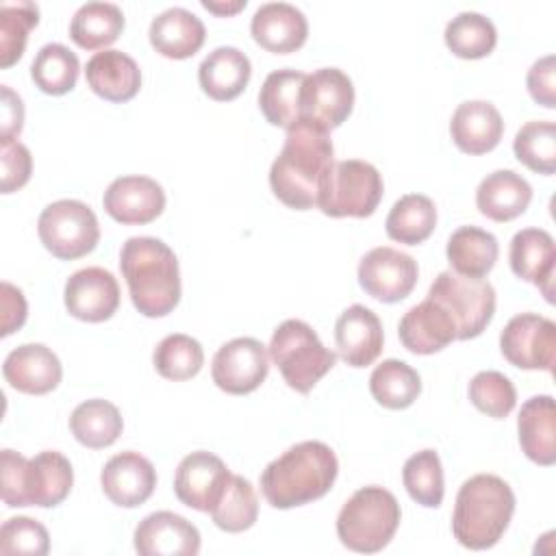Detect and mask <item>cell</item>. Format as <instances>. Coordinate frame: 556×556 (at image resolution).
Returning <instances> with one entry per match:
<instances>
[{"label":"cell","mask_w":556,"mask_h":556,"mask_svg":"<svg viewBox=\"0 0 556 556\" xmlns=\"http://www.w3.org/2000/svg\"><path fill=\"white\" fill-rule=\"evenodd\" d=\"M328 130L298 119L287 128L285 146L269 169L274 195L295 211L317 206L324 182L334 165Z\"/></svg>","instance_id":"obj_1"},{"label":"cell","mask_w":556,"mask_h":556,"mask_svg":"<svg viewBox=\"0 0 556 556\" xmlns=\"http://www.w3.org/2000/svg\"><path fill=\"white\" fill-rule=\"evenodd\" d=\"M339 473V463L330 445L321 441H302L261 473V491L274 508L304 506L324 497Z\"/></svg>","instance_id":"obj_2"},{"label":"cell","mask_w":556,"mask_h":556,"mask_svg":"<svg viewBox=\"0 0 556 556\" xmlns=\"http://www.w3.org/2000/svg\"><path fill=\"white\" fill-rule=\"evenodd\" d=\"M119 269L126 278L132 306L146 317L172 313L180 300L178 258L156 237H130L119 252Z\"/></svg>","instance_id":"obj_3"},{"label":"cell","mask_w":556,"mask_h":556,"mask_svg":"<svg viewBox=\"0 0 556 556\" xmlns=\"http://www.w3.org/2000/svg\"><path fill=\"white\" fill-rule=\"evenodd\" d=\"M515 513V493L500 476L478 473L456 493L452 532L469 549H489L506 532Z\"/></svg>","instance_id":"obj_4"},{"label":"cell","mask_w":556,"mask_h":556,"mask_svg":"<svg viewBox=\"0 0 556 556\" xmlns=\"http://www.w3.org/2000/svg\"><path fill=\"white\" fill-rule=\"evenodd\" d=\"M400 504L395 495L382 486L358 489L339 510L337 536L358 554H376L389 545L400 526Z\"/></svg>","instance_id":"obj_5"},{"label":"cell","mask_w":556,"mask_h":556,"mask_svg":"<svg viewBox=\"0 0 556 556\" xmlns=\"http://www.w3.org/2000/svg\"><path fill=\"white\" fill-rule=\"evenodd\" d=\"M269 358L293 391L308 393L334 367L337 354L306 321L287 319L271 334Z\"/></svg>","instance_id":"obj_6"},{"label":"cell","mask_w":556,"mask_h":556,"mask_svg":"<svg viewBox=\"0 0 556 556\" xmlns=\"http://www.w3.org/2000/svg\"><path fill=\"white\" fill-rule=\"evenodd\" d=\"M428 298L443 306L454 321L456 339L467 341L489 326L495 313V289L484 278L441 271L428 289Z\"/></svg>","instance_id":"obj_7"},{"label":"cell","mask_w":556,"mask_h":556,"mask_svg":"<svg viewBox=\"0 0 556 556\" xmlns=\"http://www.w3.org/2000/svg\"><path fill=\"white\" fill-rule=\"evenodd\" d=\"M380 172L358 159L339 161L332 165L317 208L330 217H369L382 200Z\"/></svg>","instance_id":"obj_8"},{"label":"cell","mask_w":556,"mask_h":556,"mask_svg":"<svg viewBox=\"0 0 556 556\" xmlns=\"http://www.w3.org/2000/svg\"><path fill=\"white\" fill-rule=\"evenodd\" d=\"M37 232L43 248L61 261L80 258L100 241L96 213L80 200H56L48 204L37 219Z\"/></svg>","instance_id":"obj_9"},{"label":"cell","mask_w":556,"mask_h":556,"mask_svg":"<svg viewBox=\"0 0 556 556\" xmlns=\"http://www.w3.org/2000/svg\"><path fill=\"white\" fill-rule=\"evenodd\" d=\"M354 106V85L339 67H321L306 74L300 96V119L324 130L341 126Z\"/></svg>","instance_id":"obj_10"},{"label":"cell","mask_w":556,"mask_h":556,"mask_svg":"<svg viewBox=\"0 0 556 556\" xmlns=\"http://www.w3.org/2000/svg\"><path fill=\"white\" fill-rule=\"evenodd\" d=\"M500 350L519 369L554 371L556 324L536 313H519L504 326Z\"/></svg>","instance_id":"obj_11"},{"label":"cell","mask_w":556,"mask_h":556,"mask_svg":"<svg viewBox=\"0 0 556 556\" xmlns=\"http://www.w3.org/2000/svg\"><path fill=\"white\" fill-rule=\"evenodd\" d=\"M269 371L267 348L254 337H237L224 343L211 363L213 382L230 393L245 395L263 384Z\"/></svg>","instance_id":"obj_12"},{"label":"cell","mask_w":556,"mask_h":556,"mask_svg":"<svg viewBox=\"0 0 556 556\" xmlns=\"http://www.w3.org/2000/svg\"><path fill=\"white\" fill-rule=\"evenodd\" d=\"M417 261L389 245L369 250L358 263V285L363 291L380 302H400L417 285Z\"/></svg>","instance_id":"obj_13"},{"label":"cell","mask_w":556,"mask_h":556,"mask_svg":"<svg viewBox=\"0 0 556 556\" xmlns=\"http://www.w3.org/2000/svg\"><path fill=\"white\" fill-rule=\"evenodd\" d=\"M230 476V469L219 456L198 450L178 463L174 493L185 506L200 513H211L219 502Z\"/></svg>","instance_id":"obj_14"},{"label":"cell","mask_w":556,"mask_h":556,"mask_svg":"<svg viewBox=\"0 0 556 556\" xmlns=\"http://www.w3.org/2000/svg\"><path fill=\"white\" fill-rule=\"evenodd\" d=\"M65 308L80 321H104L119 306V285L104 267H85L65 282Z\"/></svg>","instance_id":"obj_15"},{"label":"cell","mask_w":556,"mask_h":556,"mask_svg":"<svg viewBox=\"0 0 556 556\" xmlns=\"http://www.w3.org/2000/svg\"><path fill=\"white\" fill-rule=\"evenodd\" d=\"M135 549L141 556H195L200 532L182 515L156 510L135 528Z\"/></svg>","instance_id":"obj_16"},{"label":"cell","mask_w":556,"mask_h":556,"mask_svg":"<svg viewBox=\"0 0 556 556\" xmlns=\"http://www.w3.org/2000/svg\"><path fill=\"white\" fill-rule=\"evenodd\" d=\"M102 204L119 224H150L165 208V191L148 176H119L106 187Z\"/></svg>","instance_id":"obj_17"},{"label":"cell","mask_w":556,"mask_h":556,"mask_svg":"<svg viewBox=\"0 0 556 556\" xmlns=\"http://www.w3.org/2000/svg\"><path fill=\"white\" fill-rule=\"evenodd\" d=\"M100 484L115 506L135 508L152 495L156 486V469L139 452H119L104 463Z\"/></svg>","instance_id":"obj_18"},{"label":"cell","mask_w":556,"mask_h":556,"mask_svg":"<svg viewBox=\"0 0 556 556\" xmlns=\"http://www.w3.org/2000/svg\"><path fill=\"white\" fill-rule=\"evenodd\" d=\"M510 269L517 278L539 287L547 302H554L556 245L547 230L523 228L510 239Z\"/></svg>","instance_id":"obj_19"},{"label":"cell","mask_w":556,"mask_h":556,"mask_svg":"<svg viewBox=\"0 0 556 556\" xmlns=\"http://www.w3.org/2000/svg\"><path fill=\"white\" fill-rule=\"evenodd\" d=\"M2 376L20 393L43 395L59 387L63 367L59 356L43 343H24L7 354Z\"/></svg>","instance_id":"obj_20"},{"label":"cell","mask_w":556,"mask_h":556,"mask_svg":"<svg viewBox=\"0 0 556 556\" xmlns=\"http://www.w3.org/2000/svg\"><path fill=\"white\" fill-rule=\"evenodd\" d=\"M382 341L384 334L378 315L363 304L348 306L334 324L337 352L350 367L371 365L382 352Z\"/></svg>","instance_id":"obj_21"},{"label":"cell","mask_w":556,"mask_h":556,"mask_svg":"<svg viewBox=\"0 0 556 556\" xmlns=\"http://www.w3.org/2000/svg\"><path fill=\"white\" fill-rule=\"evenodd\" d=\"M250 30L261 48L274 54H287L302 48L308 35V22L289 2H265L254 11Z\"/></svg>","instance_id":"obj_22"},{"label":"cell","mask_w":556,"mask_h":556,"mask_svg":"<svg viewBox=\"0 0 556 556\" xmlns=\"http://www.w3.org/2000/svg\"><path fill=\"white\" fill-rule=\"evenodd\" d=\"M397 334L408 352L434 354L456 339V328L447 311L426 298L404 313L397 326Z\"/></svg>","instance_id":"obj_23"},{"label":"cell","mask_w":556,"mask_h":556,"mask_svg":"<svg viewBox=\"0 0 556 556\" xmlns=\"http://www.w3.org/2000/svg\"><path fill=\"white\" fill-rule=\"evenodd\" d=\"M89 89L109 102H128L139 93L141 70L122 50L96 52L85 67Z\"/></svg>","instance_id":"obj_24"},{"label":"cell","mask_w":556,"mask_h":556,"mask_svg":"<svg viewBox=\"0 0 556 556\" xmlns=\"http://www.w3.org/2000/svg\"><path fill=\"white\" fill-rule=\"evenodd\" d=\"M450 135L456 148L465 154H484L500 143L504 135V122L491 102L467 100L454 111Z\"/></svg>","instance_id":"obj_25"},{"label":"cell","mask_w":556,"mask_h":556,"mask_svg":"<svg viewBox=\"0 0 556 556\" xmlns=\"http://www.w3.org/2000/svg\"><path fill=\"white\" fill-rule=\"evenodd\" d=\"M148 37L159 54L167 59H189L202 48L206 30L195 13L182 7H169L150 22Z\"/></svg>","instance_id":"obj_26"},{"label":"cell","mask_w":556,"mask_h":556,"mask_svg":"<svg viewBox=\"0 0 556 556\" xmlns=\"http://www.w3.org/2000/svg\"><path fill=\"white\" fill-rule=\"evenodd\" d=\"M519 445L523 454L543 467L556 460V404L552 395H534L523 402L517 417Z\"/></svg>","instance_id":"obj_27"},{"label":"cell","mask_w":556,"mask_h":556,"mask_svg":"<svg viewBox=\"0 0 556 556\" xmlns=\"http://www.w3.org/2000/svg\"><path fill=\"white\" fill-rule=\"evenodd\" d=\"M532 200V187L513 169H497L484 176L476 189L478 211L493 222L519 217Z\"/></svg>","instance_id":"obj_28"},{"label":"cell","mask_w":556,"mask_h":556,"mask_svg":"<svg viewBox=\"0 0 556 556\" xmlns=\"http://www.w3.org/2000/svg\"><path fill=\"white\" fill-rule=\"evenodd\" d=\"M252 74L250 59L235 46H219L204 56L198 67V80L202 91L217 100H235L248 85Z\"/></svg>","instance_id":"obj_29"},{"label":"cell","mask_w":556,"mask_h":556,"mask_svg":"<svg viewBox=\"0 0 556 556\" xmlns=\"http://www.w3.org/2000/svg\"><path fill=\"white\" fill-rule=\"evenodd\" d=\"M74 469L70 460L54 450L39 452L26 465V502L28 506H59L72 491Z\"/></svg>","instance_id":"obj_30"},{"label":"cell","mask_w":556,"mask_h":556,"mask_svg":"<svg viewBox=\"0 0 556 556\" xmlns=\"http://www.w3.org/2000/svg\"><path fill=\"white\" fill-rule=\"evenodd\" d=\"M445 254L452 271L469 278H482L493 269L500 245L491 232L478 226H460L450 235Z\"/></svg>","instance_id":"obj_31"},{"label":"cell","mask_w":556,"mask_h":556,"mask_svg":"<svg viewBox=\"0 0 556 556\" xmlns=\"http://www.w3.org/2000/svg\"><path fill=\"white\" fill-rule=\"evenodd\" d=\"M304 80L306 74L291 67L267 74L258 91V106L269 124L289 128L300 119V96Z\"/></svg>","instance_id":"obj_32"},{"label":"cell","mask_w":556,"mask_h":556,"mask_svg":"<svg viewBox=\"0 0 556 556\" xmlns=\"http://www.w3.org/2000/svg\"><path fill=\"white\" fill-rule=\"evenodd\" d=\"M124 421L115 404L93 397L80 402L70 415V430L74 439L91 450L109 447L122 434Z\"/></svg>","instance_id":"obj_33"},{"label":"cell","mask_w":556,"mask_h":556,"mask_svg":"<svg viewBox=\"0 0 556 556\" xmlns=\"http://www.w3.org/2000/svg\"><path fill=\"white\" fill-rule=\"evenodd\" d=\"M124 30V13L113 2H87L70 22V37L83 50L111 46Z\"/></svg>","instance_id":"obj_34"},{"label":"cell","mask_w":556,"mask_h":556,"mask_svg":"<svg viewBox=\"0 0 556 556\" xmlns=\"http://www.w3.org/2000/svg\"><path fill=\"white\" fill-rule=\"evenodd\" d=\"M437 226V208L428 195L406 193L389 211L384 228L387 235L406 245L426 241Z\"/></svg>","instance_id":"obj_35"},{"label":"cell","mask_w":556,"mask_h":556,"mask_svg":"<svg viewBox=\"0 0 556 556\" xmlns=\"http://www.w3.org/2000/svg\"><path fill=\"white\" fill-rule=\"evenodd\" d=\"M369 391L380 406L400 410L417 400L421 393V378L408 363L387 358L371 371Z\"/></svg>","instance_id":"obj_36"},{"label":"cell","mask_w":556,"mask_h":556,"mask_svg":"<svg viewBox=\"0 0 556 556\" xmlns=\"http://www.w3.org/2000/svg\"><path fill=\"white\" fill-rule=\"evenodd\" d=\"M78 56L63 43H46L30 63L33 83L50 96H63L74 89L78 80Z\"/></svg>","instance_id":"obj_37"},{"label":"cell","mask_w":556,"mask_h":556,"mask_svg":"<svg viewBox=\"0 0 556 556\" xmlns=\"http://www.w3.org/2000/svg\"><path fill=\"white\" fill-rule=\"evenodd\" d=\"M445 46L460 59H482L497 43V30L489 17L476 11H463L445 26Z\"/></svg>","instance_id":"obj_38"},{"label":"cell","mask_w":556,"mask_h":556,"mask_svg":"<svg viewBox=\"0 0 556 556\" xmlns=\"http://www.w3.org/2000/svg\"><path fill=\"white\" fill-rule=\"evenodd\" d=\"M211 517L224 532H243L252 528L258 517V500L250 480L232 473L219 502L213 506Z\"/></svg>","instance_id":"obj_39"},{"label":"cell","mask_w":556,"mask_h":556,"mask_svg":"<svg viewBox=\"0 0 556 556\" xmlns=\"http://www.w3.org/2000/svg\"><path fill=\"white\" fill-rule=\"evenodd\" d=\"M519 163L536 174H554L556 169V124L549 119H532L523 124L513 141Z\"/></svg>","instance_id":"obj_40"},{"label":"cell","mask_w":556,"mask_h":556,"mask_svg":"<svg viewBox=\"0 0 556 556\" xmlns=\"http://www.w3.org/2000/svg\"><path fill=\"white\" fill-rule=\"evenodd\" d=\"M154 369L167 380H189L204 365V350L200 341L189 334L176 332L161 339L152 354Z\"/></svg>","instance_id":"obj_41"},{"label":"cell","mask_w":556,"mask_h":556,"mask_svg":"<svg viewBox=\"0 0 556 556\" xmlns=\"http://www.w3.org/2000/svg\"><path fill=\"white\" fill-rule=\"evenodd\" d=\"M39 22V9L30 0L0 4V65L11 67L24 54L28 33Z\"/></svg>","instance_id":"obj_42"},{"label":"cell","mask_w":556,"mask_h":556,"mask_svg":"<svg viewBox=\"0 0 556 556\" xmlns=\"http://www.w3.org/2000/svg\"><path fill=\"white\" fill-rule=\"evenodd\" d=\"M402 482L408 495L426 506L437 508L443 502V467L434 450H421L413 454L402 469Z\"/></svg>","instance_id":"obj_43"},{"label":"cell","mask_w":556,"mask_h":556,"mask_svg":"<svg viewBox=\"0 0 556 556\" xmlns=\"http://www.w3.org/2000/svg\"><path fill=\"white\" fill-rule=\"evenodd\" d=\"M469 400L480 413L493 419H504L506 415L513 413L517 404V391L502 371L486 369V371H478L471 378Z\"/></svg>","instance_id":"obj_44"},{"label":"cell","mask_w":556,"mask_h":556,"mask_svg":"<svg viewBox=\"0 0 556 556\" xmlns=\"http://www.w3.org/2000/svg\"><path fill=\"white\" fill-rule=\"evenodd\" d=\"M0 552L43 556L50 552V534L37 519L11 517L0 528Z\"/></svg>","instance_id":"obj_45"},{"label":"cell","mask_w":556,"mask_h":556,"mask_svg":"<svg viewBox=\"0 0 556 556\" xmlns=\"http://www.w3.org/2000/svg\"><path fill=\"white\" fill-rule=\"evenodd\" d=\"M26 465H28V458L9 447L0 452L2 502L11 508L28 506V502H26Z\"/></svg>","instance_id":"obj_46"},{"label":"cell","mask_w":556,"mask_h":556,"mask_svg":"<svg viewBox=\"0 0 556 556\" xmlns=\"http://www.w3.org/2000/svg\"><path fill=\"white\" fill-rule=\"evenodd\" d=\"M0 161H2V185H0L2 193L17 191L28 182L33 172V156L24 143L20 141L2 143Z\"/></svg>","instance_id":"obj_47"},{"label":"cell","mask_w":556,"mask_h":556,"mask_svg":"<svg viewBox=\"0 0 556 556\" xmlns=\"http://www.w3.org/2000/svg\"><path fill=\"white\" fill-rule=\"evenodd\" d=\"M556 59L554 54H545L543 59L534 61L532 67L528 70V91L532 96V100L545 109H554L556 106V67H554Z\"/></svg>","instance_id":"obj_48"},{"label":"cell","mask_w":556,"mask_h":556,"mask_svg":"<svg viewBox=\"0 0 556 556\" xmlns=\"http://www.w3.org/2000/svg\"><path fill=\"white\" fill-rule=\"evenodd\" d=\"M0 302H2V330L0 334L2 337H9L11 332H15L17 328L24 326L26 321V298L24 293L13 287L11 282H2V295H0Z\"/></svg>","instance_id":"obj_49"},{"label":"cell","mask_w":556,"mask_h":556,"mask_svg":"<svg viewBox=\"0 0 556 556\" xmlns=\"http://www.w3.org/2000/svg\"><path fill=\"white\" fill-rule=\"evenodd\" d=\"M0 91H2L0 143H11L22 132V126H24V104H22V98L9 85H2Z\"/></svg>","instance_id":"obj_50"},{"label":"cell","mask_w":556,"mask_h":556,"mask_svg":"<svg viewBox=\"0 0 556 556\" xmlns=\"http://www.w3.org/2000/svg\"><path fill=\"white\" fill-rule=\"evenodd\" d=\"M202 7L206 11H213L217 15H232L237 11H241L245 7V0H237V2H226V4H219V2H208V0H202Z\"/></svg>","instance_id":"obj_51"}]
</instances>
